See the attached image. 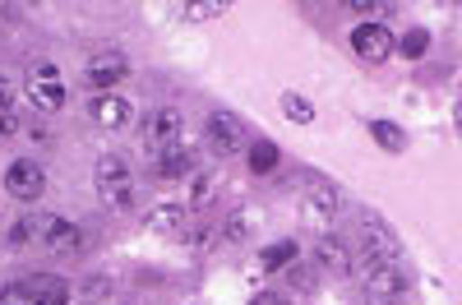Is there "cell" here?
Masks as SVG:
<instances>
[{
    "label": "cell",
    "instance_id": "1",
    "mask_svg": "<svg viewBox=\"0 0 462 305\" xmlns=\"http://www.w3.org/2000/svg\"><path fill=\"white\" fill-rule=\"evenodd\" d=\"M93 185H97V199H102L111 213L134 208V176H130V162L121 158V152H106V158H97Z\"/></svg>",
    "mask_w": 462,
    "mask_h": 305
},
{
    "label": "cell",
    "instance_id": "2",
    "mask_svg": "<svg viewBox=\"0 0 462 305\" xmlns=\"http://www.w3.org/2000/svg\"><path fill=\"white\" fill-rule=\"evenodd\" d=\"M411 291V269L407 259H389L365 269V305H398Z\"/></svg>",
    "mask_w": 462,
    "mask_h": 305
},
{
    "label": "cell",
    "instance_id": "3",
    "mask_svg": "<svg viewBox=\"0 0 462 305\" xmlns=\"http://www.w3.org/2000/svg\"><path fill=\"white\" fill-rule=\"evenodd\" d=\"M337 217H342V195H337V185H333V180H310V189L300 195V222L310 226V232L328 236Z\"/></svg>",
    "mask_w": 462,
    "mask_h": 305
},
{
    "label": "cell",
    "instance_id": "4",
    "mask_svg": "<svg viewBox=\"0 0 462 305\" xmlns=\"http://www.w3.org/2000/svg\"><path fill=\"white\" fill-rule=\"evenodd\" d=\"M23 93H28V102H32L37 111H60V106L69 102V93H65V79H60V69H56L51 60H37V65L28 69Z\"/></svg>",
    "mask_w": 462,
    "mask_h": 305
},
{
    "label": "cell",
    "instance_id": "5",
    "mask_svg": "<svg viewBox=\"0 0 462 305\" xmlns=\"http://www.w3.org/2000/svg\"><path fill=\"white\" fill-rule=\"evenodd\" d=\"M356 236H361V259H365V269H374V263H389V259H402L398 236H393V232H389V226H383L374 213H361Z\"/></svg>",
    "mask_w": 462,
    "mask_h": 305
},
{
    "label": "cell",
    "instance_id": "6",
    "mask_svg": "<svg viewBox=\"0 0 462 305\" xmlns=\"http://www.w3.org/2000/svg\"><path fill=\"white\" fill-rule=\"evenodd\" d=\"M0 305H69V287L60 278H28L0 287Z\"/></svg>",
    "mask_w": 462,
    "mask_h": 305
},
{
    "label": "cell",
    "instance_id": "7",
    "mask_svg": "<svg viewBox=\"0 0 462 305\" xmlns=\"http://www.w3.org/2000/svg\"><path fill=\"white\" fill-rule=\"evenodd\" d=\"M204 143H208V152L213 158H236V152L245 148V125H241V116H231V111H213L208 116V125H204Z\"/></svg>",
    "mask_w": 462,
    "mask_h": 305
},
{
    "label": "cell",
    "instance_id": "8",
    "mask_svg": "<svg viewBox=\"0 0 462 305\" xmlns=\"http://www.w3.org/2000/svg\"><path fill=\"white\" fill-rule=\"evenodd\" d=\"M393 47H398V42H393V32L383 28V23H370V19H365V23L352 28V51H356L365 65H383V60L393 56Z\"/></svg>",
    "mask_w": 462,
    "mask_h": 305
},
{
    "label": "cell",
    "instance_id": "9",
    "mask_svg": "<svg viewBox=\"0 0 462 305\" xmlns=\"http://www.w3.org/2000/svg\"><path fill=\"white\" fill-rule=\"evenodd\" d=\"M42 189H47V171H42V162L19 158V162L5 167V195H10V199L32 204V199H42Z\"/></svg>",
    "mask_w": 462,
    "mask_h": 305
},
{
    "label": "cell",
    "instance_id": "10",
    "mask_svg": "<svg viewBox=\"0 0 462 305\" xmlns=\"http://www.w3.org/2000/svg\"><path fill=\"white\" fill-rule=\"evenodd\" d=\"M130 74V60H125V51H93L88 56V65H84V84L88 88H102V93H111L116 84H121Z\"/></svg>",
    "mask_w": 462,
    "mask_h": 305
},
{
    "label": "cell",
    "instance_id": "11",
    "mask_svg": "<svg viewBox=\"0 0 462 305\" xmlns=\"http://www.w3.org/2000/svg\"><path fill=\"white\" fill-rule=\"evenodd\" d=\"M263 226V208L259 204H236L226 217H222V226H217V236L226 241V245H241V241H250L254 232Z\"/></svg>",
    "mask_w": 462,
    "mask_h": 305
},
{
    "label": "cell",
    "instance_id": "12",
    "mask_svg": "<svg viewBox=\"0 0 462 305\" xmlns=\"http://www.w3.org/2000/svg\"><path fill=\"white\" fill-rule=\"evenodd\" d=\"M37 241H42L51 254H74V250L84 245V232H79L69 217H42V226H37Z\"/></svg>",
    "mask_w": 462,
    "mask_h": 305
},
{
    "label": "cell",
    "instance_id": "13",
    "mask_svg": "<svg viewBox=\"0 0 462 305\" xmlns=\"http://www.w3.org/2000/svg\"><path fill=\"white\" fill-rule=\"evenodd\" d=\"M185 222H189V208L185 204H176V199H167V204H152L148 213H143V226L152 236H185Z\"/></svg>",
    "mask_w": 462,
    "mask_h": 305
},
{
    "label": "cell",
    "instance_id": "14",
    "mask_svg": "<svg viewBox=\"0 0 462 305\" xmlns=\"http://www.w3.org/2000/svg\"><path fill=\"white\" fill-rule=\"evenodd\" d=\"M180 111L176 106H158L152 116L143 121V134H148V148L158 152V148H171V143H180Z\"/></svg>",
    "mask_w": 462,
    "mask_h": 305
},
{
    "label": "cell",
    "instance_id": "15",
    "mask_svg": "<svg viewBox=\"0 0 462 305\" xmlns=\"http://www.w3.org/2000/svg\"><path fill=\"white\" fill-rule=\"evenodd\" d=\"M315 273H324V278H346V273H352V250H346L337 236H319V241H315Z\"/></svg>",
    "mask_w": 462,
    "mask_h": 305
},
{
    "label": "cell",
    "instance_id": "16",
    "mask_svg": "<svg viewBox=\"0 0 462 305\" xmlns=\"http://www.w3.org/2000/svg\"><path fill=\"white\" fill-rule=\"evenodd\" d=\"M189 171H195V152H189L185 143H171V148L152 152V176L158 180H185Z\"/></svg>",
    "mask_w": 462,
    "mask_h": 305
},
{
    "label": "cell",
    "instance_id": "17",
    "mask_svg": "<svg viewBox=\"0 0 462 305\" xmlns=\"http://www.w3.org/2000/svg\"><path fill=\"white\" fill-rule=\"evenodd\" d=\"M88 116H93L102 130H121V125H130V102L116 97V93H97V97L88 102Z\"/></svg>",
    "mask_w": 462,
    "mask_h": 305
},
{
    "label": "cell",
    "instance_id": "18",
    "mask_svg": "<svg viewBox=\"0 0 462 305\" xmlns=\"http://www.w3.org/2000/svg\"><path fill=\"white\" fill-rule=\"evenodd\" d=\"M278 158H282V152H278L273 139H254L250 143V171L254 176H273L278 171Z\"/></svg>",
    "mask_w": 462,
    "mask_h": 305
},
{
    "label": "cell",
    "instance_id": "19",
    "mask_svg": "<svg viewBox=\"0 0 462 305\" xmlns=\"http://www.w3.org/2000/svg\"><path fill=\"white\" fill-rule=\"evenodd\" d=\"M287 263H296V241H291V236H287V241H273V245L259 254V269H263V273H282Z\"/></svg>",
    "mask_w": 462,
    "mask_h": 305
},
{
    "label": "cell",
    "instance_id": "20",
    "mask_svg": "<svg viewBox=\"0 0 462 305\" xmlns=\"http://www.w3.org/2000/svg\"><path fill=\"white\" fill-rule=\"evenodd\" d=\"M370 139H374L383 152H407V130L393 125V121H370Z\"/></svg>",
    "mask_w": 462,
    "mask_h": 305
},
{
    "label": "cell",
    "instance_id": "21",
    "mask_svg": "<svg viewBox=\"0 0 462 305\" xmlns=\"http://www.w3.org/2000/svg\"><path fill=\"white\" fill-rule=\"evenodd\" d=\"M282 116L296 121V125H315V106H310V97H300V93H282Z\"/></svg>",
    "mask_w": 462,
    "mask_h": 305
},
{
    "label": "cell",
    "instance_id": "22",
    "mask_svg": "<svg viewBox=\"0 0 462 305\" xmlns=\"http://www.w3.org/2000/svg\"><path fill=\"white\" fill-rule=\"evenodd\" d=\"M217 171H204V176H195V189H189V199H185V208H204L208 199H213V189H217Z\"/></svg>",
    "mask_w": 462,
    "mask_h": 305
},
{
    "label": "cell",
    "instance_id": "23",
    "mask_svg": "<svg viewBox=\"0 0 462 305\" xmlns=\"http://www.w3.org/2000/svg\"><path fill=\"white\" fill-rule=\"evenodd\" d=\"M426 47H430V32H426V28H411L393 51H402L407 60H420V56H426Z\"/></svg>",
    "mask_w": 462,
    "mask_h": 305
},
{
    "label": "cell",
    "instance_id": "24",
    "mask_svg": "<svg viewBox=\"0 0 462 305\" xmlns=\"http://www.w3.org/2000/svg\"><path fill=\"white\" fill-rule=\"evenodd\" d=\"M282 273H287V282H291L296 291H315V269H305L300 259H296V263H287Z\"/></svg>",
    "mask_w": 462,
    "mask_h": 305
},
{
    "label": "cell",
    "instance_id": "25",
    "mask_svg": "<svg viewBox=\"0 0 462 305\" xmlns=\"http://www.w3.org/2000/svg\"><path fill=\"white\" fill-rule=\"evenodd\" d=\"M222 10H226L222 0H199V5H185L180 14H185V19H195V23H204V19H217Z\"/></svg>",
    "mask_w": 462,
    "mask_h": 305
},
{
    "label": "cell",
    "instance_id": "26",
    "mask_svg": "<svg viewBox=\"0 0 462 305\" xmlns=\"http://www.w3.org/2000/svg\"><path fill=\"white\" fill-rule=\"evenodd\" d=\"M37 226H42V217H19V222L10 226V245H28V241L37 236Z\"/></svg>",
    "mask_w": 462,
    "mask_h": 305
},
{
    "label": "cell",
    "instance_id": "27",
    "mask_svg": "<svg viewBox=\"0 0 462 305\" xmlns=\"http://www.w3.org/2000/svg\"><path fill=\"white\" fill-rule=\"evenodd\" d=\"M19 125H23V121L14 116V111H0V143H10V139L19 134Z\"/></svg>",
    "mask_w": 462,
    "mask_h": 305
},
{
    "label": "cell",
    "instance_id": "28",
    "mask_svg": "<svg viewBox=\"0 0 462 305\" xmlns=\"http://www.w3.org/2000/svg\"><path fill=\"white\" fill-rule=\"evenodd\" d=\"M213 236H217V232H213V226H199V232H189V236H180V241H185L189 250H204V245H208Z\"/></svg>",
    "mask_w": 462,
    "mask_h": 305
},
{
    "label": "cell",
    "instance_id": "29",
    "mask_svg": "<svg viewBox=\"0 0 462 305\" xmlns=\"http://www.w3.org/2000/svg\"><path fill=\"white\" fill-rule=\"evenodd\" d=\"M250 305H291L282 291H259V296H250Z\"/></svg>",
    "mask_w": 462,
    "mask_h": 305
},
{
    "label": "cell",
    "instance_id": "30",
    "mask_svg": "<svg viewBox=\"0 0 462 305\" xmlns=\"http://www.w3.org/2000/svg\"><path fill=\"white\" fill-rule=\"evenodd\" d=\"M10 97H14V84L0 74V111H10Z\"/></svg>",
    "mask_w": 462,
    "mask_h": 305
},
{
    "label": "cell",
    "instance_id": "31",
    "mask_svg": "<svg viewBox=\"0 0 462 305\" xmlns=\"http://www.w3.org/2000/svg\"><path fill=\"white\" fill-rule=\"evenodd\" d=\"M352 14H389V5H365V0H356Z\"/></svg>",
    "mask_w": 462,
    "mask_h": 305
}]
</instances>
